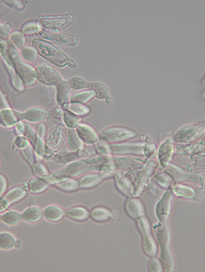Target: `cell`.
Listing matches in <instances>:
<instances>
[{
    "label": "cell",
    "instance_id": "obj_49",
    "mask_svg": "<svg viewBox=\"0 0 205 272\" xmlns=\"http://www.w3.org/2000/svg\"><path fill=\"white\" fill-rule=\"evenodd\" d=\"M156 146L152 143H146L144 146V156L149 159L150 160H153L156 156Z\"/></svg>",
    "mask_w": 205,
    "mask_h": 272
},
{
    "label": "cell",
    "instance_id": "obj_44",
    "mask_svg": "<svg viewBox=\"0 0 205 272\" xmlns=\"http://www.w3.org/2000/svg\"><path fill=\"white\" fill-rule=\"evenodd\" d=\"M154 180L160 186L163 188L168 189L172 183V178L167 173H158L154 177Z\"/></svg>",
    "mask_w": 205,
    "mask_h": 272
},
{
    "label": "cell",
    "instance_id": "obj_13",
    "mask_svg": "<svg viewBox=\"0 0 205 272\" xmlns=\"http://www.w3.org/2000/svg\"><path fill=\"white\" fill-rule=\"evenodd\" d=\"M143 142L123 143L110 145V154L116 156H122V155H138L144 156Z\"/></svg>",
    "mask_w": 205,
    "mask_h": 272
},
{
    "label": "cell",
    "instance_id": "obj_42",
    "mask_svg": "<svg viewBox=\"0 0 205 272\" xmlns=\"http://www.w3.org/2000/svg\"><path fill=\"white\" fill-rule=\"evenodd\" d=\"M66 110H69L78 116H86L90 113V109L88 106L76 103H70Z\"/></svg>",
    "mask_w": 205,
    "mask_h": 272
},
{
    "label": "cell",
    "instance_id": "obj_10",
    "mask_svg": "<svg viewBox=\"0 0 205 272\" xmlns=\"http://www.w3.org/2000/svg\"><path fill=\"white\" fill-rule=\"evenodd\" d=\"M165 171L176 182L187 181L196 184H204V175L190 174L175 165L170 164L165 168Z\"/></svg>",
    "mask_w": 205,
    "mask_h": 272
},
{
    "label": "cell",
    "instance_id": "obj_58",
    "mask_svg": "<svg viewBox=\"0 0 205 272\" xmlns=\"http://www.w3.org/2000/svg\"><path fill=\"white\" fill-rule=\"evenodd\" d=\"M1 215H0V221H1Z\"/></svg>",
    "mask_w": 205,
    "mask_h": 272
},
{
    "label": "cell",
    "instance_id": "obj_14",
    "mask_svg": "<svg viewBox=\"0 0 205 272\" xmlns=\"http://www.w3.org/2000/svg\"><path fill=\"white\" fill-rule=\"evenodd\" d=\"M14 111H15L16 116L19 121L25 120L31 123L43 122L50 116V112L47 110L40 108V107H33V108L28 109L24 112Z\"/></svg>",
    "mask_w": 205,
    "mask_h": 272
},
{
    "label": "cell",
    "instance_id": "obj_51",
    "mask_svg": "<svg viewBox=\"0 0 205 272\" xmlns=\"http://www.w3.org/2000/svg\"><path fill=\"white\" fill-rule=\"evenodd\" d=\"M11 32V27L8 24H4L0 22V41L6 40Z\"/></svg>",
    "mask_w": 205,
    "mask_h": 272
},
{
    "label": "cell",
    "instance_id": "obj_29",
    "mask_svg": "<svg viewBox=\"0 0 205 272\" xmlns=\"http://www.w3.org/2000/svg\"><path fill=\"white\" fill-rule=\"evenodd\" d=\"M90 216L97 222H106L113 217L112 211L106 207L98 206L95 207L90 213Z\"/></svg>",
    "mask_w": 205,
    "mask_h": 272
},
{
    "label": "cell",
    "instance_id": "obj_15",
    "mask_svg": "<svg viewBox=\"0 0 205 272\" xmlns=\"http://www.w3.org/2000/svg\"><path fill=\"white\" fill-rule=\"evenodd\" d=\"M44 40L54 42V43L60 44L63 46H75L78 43V38L75 35L72 34L56 33L42 30L39 34Z\"/></svg>",
    "mask_w": 205,
    "mask_h": 272
},
{
    "label": "cell",
    "instance_id": "obj_21",
    "mask_svg": "<svg viewBox=\"0 0 205 272\" xmlns=\"http://www.w3.org/2000/svg\"><path fill=\"white\" fill-rule=\"evenodd\" d=\"M114 178L116 187L120 192L128 197H133L134 184L122 172H118L114 174Z\"/></svg>",
    "mask_w": 205,
    "mask_h": 272
},
{
    "label": "cell",
    "instance_id": "obj_40",
    "mask_svg": "<svg viewBox=\"0 0 205 272\" xmlns=\"http://www.w3.org/2000/svg\"><path fill=\"white\" fill-rule=\"evenodd\" d=\"M80 118L69 110H63V121L64 124L70 129H75L80 124Z\"/></svg>",
    "mask_w": 205,
    "mask_h": 272
},
{
    "label": "cell",
    "instance_id": "obj_20",
    "mask_svg": "<svg viewBox=\"0 0 205 272\" xmlns=\"http://www.w3.org/2000/svg\"><path fill=\"white\" fill-rule=\"evenodd\" d=\"M76 132L84 144L91 145L98 142V135L92 127L87 124H79L76 128Z\"/></svg>",
    "mask_w": 205,
    "mask_h": 272
},
{
    "label": "cell",
    "instance_id": "obj_18",
    "mask_svg": "<svg viewBox=\"0 0 205 272\" xmlns=\"http://www.w3.org/2000/svg\"><path fill=\"white\" fill-rule=\"evenodd\" d=\"M124 208L128 216L135 220L145 215V207L138 197H129Z\"/></svg>",
    "mask_w": 205,
    "mask_h": 272
},
{
    "label": "cell",
    "instance_id": "obj_4",
    "mask_svg": "<svg viewBox=\"0 0 205 272\" xmlns=\"http://www.w3.org/2000/svg\"><path fill=\"white\" fill-rule=\"evenodd\" d=\"M32 45L37 50L38 54L50 63L60 68L68 65L70 58L60 52L52 44L44 40L36 39L32 42Z\"/></svg>",
    "mask_w": 205,
    "mask_h": 272
},
{
    "label": "cell",
    "instance_id": "obj_43",
    "mask_svg": "<svg viewBox=\"0 0 205 272\" xmlns=\"http://www.w3.org/2000/svg\"><path fill=\"white\" fill-rule=\"evenodd\" d=\"M43 30V28L40 26L38 22H30L24 24L22 28V32L25 35H34V34H39Z\"/></svg>",
    "mask_w": 205,
    "mask_h": 272
},
{
    "label": "cell",
    "instance_id": "obj_3",
    "mask_svg": "<svg viewBox=\"0 0 205 272\" xmlns=\"http://www.w3.org/2000/svg\"><path fill=\"white\" fill-rule=\"evenodd\" d=\"M153 230L155 232L156 240L160 249V261L165 271L172 272L175 269V259L170 249L171 243V232L166 223H157L154 225Z\"/></svg>",
    "mask_w": 205,
    "mask_h": 272
},
{
    "label": "cell",
    "instance_id": "obj_56",
    "mask_svg": "<svg viewBox=\"0 0 205 272\" xmlns=\"http://www.w3.org/2000/svg\"><path fill=\"white\" fill-rule=\"evenodd\" d=\"M37 134L38 136L42 139L45 138L46 134V126L44 123H40V124L38 125L37 128Z\"/></svg>",
    "mask_w": 205,
    "mask_h": 272
},
{
    "label": "cell",
    "instance_id": "obj_28",
    "mask_svg": "<svg viewBox=\"0 0 205 272\" xmlns=\"http://www.w3.org/2000/svg\"><path fill=\"white\" fill-rule=\"evenodd\" d=\"M65 215L74 221H83L90 217V212L86 207L76 206L66 210Z\"/></svg>",
    "mask_w": 205,
    "mask_h": 272
},
{
    "label": "cell",
    "instance_id": "obj_45",
    "mask_svg": "<svg viewBox=\"0 0 205 272\" xmlns=\"http://www.w3.org/2000/svg\"><path fill=\"white\" fill-rule=\"evenodd\" d=\"M68 82H69L70 88L76 90L86 89L88 88V85H89V83L81 77H78V76L71 78L68 80Z\"/></svg>",
    "mask_w": 205,
    "mask_h": 272
},
{
    "label": "cell",
    "instance_id": "obj_8",
    "mask_svg": "<svg viewBox=\"0 0 205 272\" xmlns=\"http://www.w3.org/2000/svg\"><path fill=\"white\" fill-rule=\"evenodd\" d=\"M174 197L172 189L168 188L158 201L155 211L156 217L160 223H166L169 219Z\"/></svg>",
    "mask_w": 205,
    "mask_h": 272
},
{
    "label": "cell",
    "instance_id": "obj_19",
    "mask_svg": "<svg viewBox=\"0 0 205 272\" xmlns=\"http://www.w3.org/2000/svg\"><path fill=\"white\" fill-rule=\"evenodd\" d=\"M56 87V102L58 106L61 107L64 110L67 108L70 104V93L71 90L69 82L68 80H62Z\"/></svg>",
    "mask_w": 205,
    "mask_h": 272
},
{
    "label": "cell",
    "instance_id": "obj_6",
    "mask_svg": "<svg viewBox=\"0 0 205 272\" xmlns=\"http://www.w3.org/2000/svg\"><path fill=\"white\" fill-rule=\"evenodd\" d=\"M136 132L132 129L122 126L110 127L102 131L98 136L100 142L113 144L125 142L136 138Z\"/></svg>",
    "mask_w": 205,
    "mask_h": 272
},
{
    "label": "cell",
    "instance_id": "obj_37",
    "mask_svg": "<svg viewBox=\"0 0 205 272\" xmlns=\"http://www.w3.org/2000/svg\"><path fill=\"white\" fill-rule=\"evenodd\" d=\"M8 38H9L10 43L16 49L21 50L22 48H24L26 46V35L22 31L14 30V31L10 32Z\"/></svg>",
    "mask_w": 205,
    "mask_h": 272
},
{
    "label": "cell",
    "instance_id": "obj_30",
    "mask_svg": "<svg viewBox=\"0 0 205 272\" xmlns=\"http://www.w3.org/2000/svg\"><path fill=\"white\" fill-rule=\"evenodd\" d=\"M17 239L13 233L8 231L0 232V249L4 251H10L15 248Z\"/></svg>",
    "mask_w": 205,
    "mask_h": 272
},
{
    "label": "cell",
    "instance_id": "obj_22",
    "mask_svg": "<svg viewBox=\"0 0 205 272\" xmlns=\"http://www.w3.org/2000/svg\"><path fill=\"white\" fill-rule=\"evenodd\" d=\"M107 174L104 173L92 172L86 174L78 180L79 187L81 189H90L99 184Z\"/></svg>",
    "mask_w": 205,
    "mask_h": 272
},
{
    "label": "cell",
    "instance_id": "obj_35",
    "mask_svg": "<svg viewBox=\"0 0 205 272\" xmlns=\"http://www.w3.org/2000/svg\"><path fill=\"white\" fill-rule=\"evenodd\" d=\"M50 183L41 178H36L30 180L28 184V189L34 194L41 193L49 187Z\"/></svg>",
    "mask_w": 205,
    "mask_h": 272
},
{
    "label": "cell",
    "instance_id": "obj_12",
    "mask_svg": "<svg viewBox=\"0 0 205 272\" xmlns=\"http://www.w3.org/2000/svg\"><path fill=\"white\" fill-rule=\"evenodd\" d=\"M36 69L37 71V79L47 85L56 86L64 80L59 72L48 64H41Z\"/></svg>",
    "mask_w": 205,
    "mask_h": 272
},
{
    "label": "cell",
    "instance_id": "obj_38",
    "mask_svg": "<svg viewBox=\"0 0 205 272\" xmlns=\"http://www.w3.org/2000/svg\"><path fill=\"white\" fill-rule=\"evenodd\" d=\"M1 220L8 225H16L22 221V213L16 210L6 211L1 215Z\"/></svg>",
    "mask_w": 205,
    "mask_h": 272
},
{
    "label": "cell",
    "instance_id": "obj_24",
    "mask_svg": "<svg viewBox=\"0 0 205 272\" xmlns=\"http://www.w3.org/2000/svg\"><path fill=\"white\" fill-rule=\"evenodd\" d=\"M44 217L46 220L52 223L58 222L62 220L65 215V211L57 205H50L43 210Z\"/></svg>",
    "mask_w": 205,
    "mask_h": 272
},
{
    "label": "cell",
    "instance_id": "obj_54",
    "mask_svg": "<svg viewBox=\"0 0 205 272\" xmlns=\"http://www.w3.org/2000/svg\"><path fill=\"white\" fill-rule=\"evenodd\" d=\"M50 116L55 122H61L63 120V110L60 108L55 109L51 113H50Z\"/></svg>",
    "mask_w": 205,
    "mask_h": 272
},
{
    "label": "cell",
    "instance_id": "obj_39",
    "mask_svg": "<svg viewBox=\"0 0 205 272\" xmlns=\"http://www.w3.org/2000/svg\"><path fill=\"white\" fill-rule=\"evenodd\" d=\"M94 98L93 94L89 90L82 91L72 95L70 98V103L84 104L90 102Z\"/></svg>",
    "mask_w": 205,
    "mask_h": 272
},
{
    "label": "cell",
    "instance_id": "obj_52",
    "mask_svg": "<svg viewBox=\"0 0 205 272\" xmlns=\"http://www.w3.org/2000/svg\"><path fill=\"white\" fill-rule=\"evenodd\" d=\"M22 152L24 155V158L26 159V160L33 166L35 162H34L33 150H32V146L30 145L27 148L22 150Z\"/></svg>",
    "mask_w": 205,
    "mask_h": 272
},
{
    "label": "cell",
    "instance_id": "obj_27",
    "mask_svg": "<svg viewBox=\"0 0 205 272\" xmlns=\"http://www.w3.org/2000/svg\"><path fill=\"white\" fill-rule=\"evenodd\" d=\"M67 143L68 148L71 152H78L84 150V144L78 137L75 129L68 128Z\"/></svg>",
    "mask_w": 205,
    "mask_h": 272
},
{
    "label": "cell",
    "instance_id": "obj_7",
    "mask_svg": "<svg viewBox=\"0 0 205 272\" xmlns=\"http://www.w3.org/2000/svg\"><path fill=\"white\" fill-rule=\"evenodd\" d=\"M204 132V126L196 124L188 125L180 129L176 133L173 140L180 144H188V143L195 142L201 138Z\"/></svg>",
    "mask_w": 205,
    "mask_h": 272
},
{
    "label": "cell",
    "instance_id": "obj_50",
    "mask_svg": "<svg viewBox=\"0 0 205 272\" xmlns=\"http://www.w3.org/2000/svg\"><path fill=\"white\" fill-rule=\"evenodd\" d=\"M148 271L151 272H162L163 271V267L159 259L155 256L152 257L151 259L148 262Z\"/></svg>",
    "mask_w": 205,
    "mask_h": 272
},
{
    "label": "cell",
    "instance_id": "obj_23",
    "mask_svg": "<svg viewBox=\"0 0 205 272\" xmlns=\"http://www.w3.org/2000/svg\"><path fill=\"white\" fill-rule=\"evenodd\" d=\"M22 220L30 223H35L44 217L43 209L39 206L32 205L22 213Z\"/></svg>",
    "mask_w": 205,
    "mask_h": 272
},
{
    "label": "cell",
    "instance_id": "obj_53",
    "mask_svg": "<svg viewBox=\"0 0 205 272\" xmlns=\"http://www.w3.org/2000/svg\"><path fill=\"white\" fill-rule=\"evenodd\" d=\"M15 145L16 148L20 150H24L30 146V141L24 136H19L16 138Z\"/></svg>",
    "mask_w": 205,
    "mask_h": 272
},
{
    "label": "cell",
    "instance_id": "obj_2",
    "mask_svg": "<svg viewBox=\"0 0 205 272\" xmlns=\"http://www.w3.org/2000/svg\"><path fill=\"white\" fill-rule=\"evenodd\" d=\"M0 55L8 67L16 74L20 83L31 86L37 80V71L34 66L23 61L18 50L8 40L0 41Z\"/></svg>",
    "mask_w": 205,
    "mask_h": 272
},
{
    "label": "cell",
    "instance_id": "obj_55",
    "mask_svg": "<svg viewBox=\"0 0 205 272\" xmlns=\"http://www.w3.org/2000/svg\"><path fill=\"white\" fill-rule=\"evenodd\" d=\"M8 188V181L3 174H0V196L5 193Z\"/></svg>",
    "mask_w": 205,
    "mask_h": 272
},
{
    "label": "cell",
    "instance_id": "obj_33",
    "mask_svg": "<svg viewBox=\"0 0 205 272\" xmlns=\"http://www.w3.org/2000/svg\"><path fill=\"white\" fill-rule=\"evenodd\" d=\"M26 195H27V191L26 189L23 187L18 186L8 191L5 195H4V197L8 203L11 205L25 198Z\"/></svg>",
    "mask_w": 205,
    "mask_h": 272
},
{
    "label": "cell",
    "instance_id": "obj_48",
    "mask_svg": "<svg viewBox=\"0 0 205 272\" xmlns=\"http://www.w3.org/2000/svg\"><path fill=\"white\" fill-rule=\"evenodd\" d=\"M33 168L34 172H35V174L37 175L39 178H43L45 180V179L50 175L47 168H46V167L44 166L43 164H42V163H35V164L33 165Z\"/></svg>",
    "mask_w": 205,
    "mask_h": 272
},
{
    "label": "cell",
    "instance_id": "obj_5",
    "mask_svg": "<svg viewBox=\"0 0 205 272\" xmlns=\"http://www.w3.org/2000/svg\"><path fill=\"white\" fill-rule=\"evenodd\" d=\"M136 222L142 235V247L144 253L148 257L156 256L158 253V245L152 235L149 220L144 215L136 219Z\"/></svg>",
    "mask_w": 205,
    "mask_h": 272
},
{
    "label": "cell",
    "instance_id": "obj_1",
    "mask_svg": "<svg viewBox=\"0 0 205 272\" xmlns=\"http://www.w3.org/2000/svg\"><path fill=\"white\" fill-rule=\"evenodd\" d=\"M115 169V163L110 156L84 158L69 163L62 170L50 174L46 181L54 184L59 179L73 178L84 174L92 172L108 174Z\"/></svg>",
    "mask_w": 205,
    "mask_h": 272
},
{
    "label": "cell",
    "instance_id": "obj_57",
    "mask_svg": "<svg viewBox=\"0 0 205 272\" xmlns=\"http://www.w3.org/2000/svg\"><path fill=\"white\" fill-rule=\"evenodd\" d=\"M10 205L8 203V201L4 198V195L0 196V213H3L4 212H5L6 211H7Z\"/></svg>",
    "mask_w": 205,
    "mask_h": 272
},
{
    "label": "cell",
    "instance_id": "obj_46",
    "mask_svg": "<svg viewBox=\"0 0 205 272\" xmlns=\"http://www.w3.org/2000/svg\"><path fill=\"white\" fill-rule=\"evenodd\" d=\"M34 151H35L36 157L38 161L42 160L44 156V147H45V142L43 139L38 136L35 144H34Z\"/></svg>",
    "mask_w": 205,
    "mask_h": 272
},
{
    "label": "cell",
    "instance_id": "obj_32",
    "mask_svg": "<svg viewBox=\"0 0 205 272\" xmlns=\"http://www.w3.org/2000/svg\"><path fill=\"white\" fill-rule=\"evenodd\" d=\"M16 129L20 134H22V136L28 138V140L34 146L38 136L37 133L30 127V125L24 122H18V124L16 125Z\"/></svg>",
    "mask_w": 205,
    "mask_h": 272
},
{
    "label": "cell",
    "instance_id": "obj_16",
    "mask_svg": "<svg viewBox=\"0 0 205 272\" xmlns=\"http://www.w3.org/2000/svg\"><path fill=\"white\" fill-rule=\"evenodd\" d=\"M174 153V140L172 138L166 139L160 145L158 150V159L160 166L165 169L170 164Z\"/></svg>",
    "mask_w": 205,
    "mask_h": 272
},
{
    "label": "cell",
    "instance_id": "obj_17",
    "mask_svg": "<svg viewBox=\"0 0 205 272\" xmlns=\"http://www.w3.org/2000/svg\"><path fill=\"white\" fill-rule=\"evenodd\" d=\"M66 129L64 125L58 124L50 132L45 142V146L52 151L57 150L65 138Z\"/></svg>",
    "mask_w": 205,
    "mask_h": 272
},
{
    "label": "cell",
    "instance_id": "obj_41",
    "mask_svg": "<svg viewBox=\"0 0 205 272\" xmlns=\"http://www.w3.org/2000/svg\"><path fill=\"white\" fill-rule=\"evenodd\" d=\"M22 57L26 62H36L38 60L39 54L37 50L34 46H25L21 49Z\"/></svg>",
    "mask_w": 205,
    "mask_h": 272
},
{
    "label": "cell",
    "instance_id": "obj_47",
    "mask_svg": "<svg viewBox=\"0 0 205 272\" xmlns=\"http://www.w3.org/2000/svg\"><path fill=\"white\" fill-rule=\"evenodd\" d=\"M96 152L101 156H110V145L107 143L97 142L95 144Z\"/></svg>",
    "mask_w": 205,
    "mask_h": 272
},
{
    "label": "cell",
    "instance_id": "obj_11",
    "mask_svg": "<svg viewBox=\"0 0 205 272\" xmlns=\"http://www.w3.org/2000/svg\"><path fill=\"white\" fill-rule=\"evenodd\" d=\"M73 21V16L68 14V15L40 17L38 24L44 29L57 30L60 28L66 27Z\"/></svg>",
    "mask_w": 205,
    "mask_h": 272
},
{
    "label": "cell",
    "instance_id": "obj_36",
    "mask_svg": "<svg viewBox=\"0 0 205 272\" xmlns=\"http://www.w3.org/2000/svg\"><path fill=\"white\" fill-rule=\"evenodd\" d=\"M54 184L58 188L61 189L62 191H68V192L76 191L80 188L78 181L73 178H64L59 179Z\"/></svg>",
    "mask_w": 205,
    "mask_h": 272
},
{
    "label": "cell",
    "instance_id": "obj_34",
    "mask_svg": "<svg viewBox=\"0 0 205 272\" xmlns=\"http://www.w3.org/2000/svg\"><path fill=\"white\" fill-rule=\"evenodd\" d=\"M86 152L85 150L80 151L78 152H64L56 154L54 156V160L56 162L63 163V164H69V163L74 162L78 158H82L85 156Z\"/></svg>",
    "mask_w": 205,
    "mask_h": 272
},
{
    "label": "cell",
    "instance_id": "obj_9",
    "mask_svg": "<svg viewBox=\"0 0 205 272\" xmlns=\"http://www.w3.org/2000/svg\"><path fill=\"white\" fill-rule=\"evenodd\" d=\"M156 164L151 160L148 161L138 172L134 184L133 197H139L145 189L148 180L155 168Z\"/></svg>",
    "mask_w": 205,
    "mask_h": 272
},
{
    "label": "cell",
    "instance_id": "obj_26",
    "mask_svg": "<svg viewBox=\"0 0 205 272\" xmlns=\"http://www.w3.org/2000/svg\"><path fill=\"white\" fill-rule=\"evenodd\" d=\"M172 191L174 195L180 198L194 199L196 196V192L193 187L181 183L174 185Z\"/></svg>",
    "mask_w": 205,
    "mask_h": 272
},
{
    "label": "cell",
    "instance_id": "obj_25",
    "mask_svg": "<svg viewBox=\"0 0 205 272\" xmlns=\"http://www.w3.org/2000/svg\"><path fill=\"white\" fill-rule=\"evenodd\" d=\"M20 122L15 111L11 108H5L0 110V125L6 128H13Z\"/></svg>",
    "mask_w": 205,
    "mask_h": 272
},
{
    "label": "cell",
    "instance_id": "obj_31",
    "mask_svg": "<svg viewBox=\"0 0 205 272\" xmlns=\"http://www.w3.org/2000/svg\"><path fill=\"white\" fill-rule=\"evenodd\" d=\"M88 89L92 92L94 97L102 100H107L110 98L109 90L104 84L100 82L89 84Z\"/></svg>",
    "mask_w": 205,
    "mask_h": 272
}]
</instances>
